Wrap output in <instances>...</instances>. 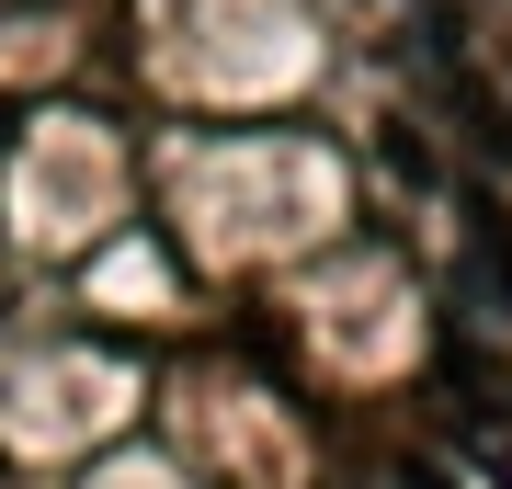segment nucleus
<instances>
[{
    "label": "nucleus",
    "mask_w": 512,
    "mask_h": 489,
    "mask_svg": "<svg viewBox=\"0 0 512 489\" xmlns=\"http://www.w3.org/2000/svg\"><path fill=\"white\" fill-rule=\"evenodd\" d=\"M467 285L512 319V217H478V228H467Z\"/></svg>",
    "instance_id": "obj_1"
},
{
    "label": "nucleus",
    "mask_w": 512,
    "mask_h": 489,
    "mask_svg": "<svg viewBox=\"0 0 512 489\" xmlns=\"http://www.w3.org/2000/svg\"><path fill=\"white\" fill-rule=\"evenodd\" d=\"M444 376L467 387V410H501V421H512V376H501V364H478L467 342H444Z\"/></svg>",
    "instance_id": "obj_3"
},
{
    "label": "nucleus",
    "mask_w": 512,
    "mask_h": 489,
    "mask_svg": "<svg viewBox=\"0 0 512 489\" xmlns=\"http://www.w3.org/2000/svg\"><path fill=\"white\" fill-rule=\"evenodd\" d=\"M456 114H467V148H478V160L512 171V103H501V91L490 80H456Z\"/></svg>",
    "instance_id": "obj_2"
}]
</instances>
